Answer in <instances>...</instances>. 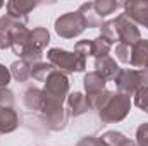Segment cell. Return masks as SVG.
<instances>
[{"label":"cell","mask_w":148,"mask_h":146,"mask_svg":"<svg viewBox=\"0 0 148 146\" xmlns=\"http://www.w3.org/2000/svg\"><path fill=\"white\" fill-rule=\"evenodd\" d=\"M134 105L141 110V112L148 113V88L140 89V91L134 95Z\"/></svg>","instance_id":"4316f807"},{"label":"cell","mask_w":148,"mask_h":146,"mask_svg":"<svg viewBox=\"0 0 148 146\" xmlns=\"http://www.w3.org/2000/svg\"><path fill=\"white\" fill-rule=\"evenodd\" d=\"M31 36V29L26 28V24H19L10 31V50L21 59V55L26 52L28 43Z\"/></svg>","instance_id":"30bf717a"},{"label":"cell","mask_w":148,"mask_h":146,"mask_svg":"<svg viewBox=\"0 0 148 146\" xmlns=\"http://www.w3.org/2000/svg\"><path fill=\"white\" fill-rule=\"evenodd\" d=\"M14 93L9 88H0V107H14Z\"/></svg>","instance_id":"f1b7e54d"},{"label":"cell","mask_w":148,"mask_h":146,"mask_svg":"<svg viewBox=\"0 0 148 146\" xmlns=\"http://www.w3.org/2000/svg\"><path fill=\"white\" fill-rule=\"evenodd\" d=\"M67 107H69V117H79L83 113H86L88 110H91L88 96L81 91H73L67 96Z\"/></svg>","instance_id":"5bb4252c"},{"label":"cell","mask_w":148,"mask_h":146,"mask_svg":"<svg viewBox=\"0 0 148 146\" xmlns=\"http://www.w3.org/2000/svg\"><path fill=\"white\" fill-rule=\"evenodd\" d=\"M115 59L119 62H122V64H129V60H131V46L117 43L115 45Z\"/></svg>","instance_id":"484cf974"},{"label":"cell","mask_w":148,"mask_h":146,"mask_svg":"<svg viewBox=\"0 0 148 146\" xmlns=\"http://www.w3.org/2000/svg\"><path fill=\"white\" fill-rule=\"evenodd\" d=\"M124 16L129 17L136 26L148 29V2H124Z\"/></svg>","instance_id":"ba28073f"},{"label":"cell","mask_w":148,"mask_h":146,"mask_svg":"<svg viewBox=\"0 0 148 146\" xmlns=\"http://www.w3.org/2000/svg\"><path fill=\"white\" fill-rule=\"evenodd\" d=\"M40 115H41V120L47 126V129L53 131V132L64 131L66 126H67V122H69V112L64 107L43 105L41 110H40Z\"/></svg>","instance_id":"8992f818"},{"label":"cell","mask_w":148,"mask_h":146,"mask_svg":"<svg viewBox=\"0 0 148 146\" xmlns=\"http://www.w3.org/2000/svg\"><path fill=\"white\" fill-rule=\"evenodd\" d=\"M115 26H117V35H119V43L133 46L141 40V31L140 28L124 14H119L115 19Z\"/></svg>","instance_id":"52a82bcc"},{"label":"cell","mask_w":148,"mask_h":146,"mask_svg":"<svg viewBox=\"0 0 148 146\" xmlns=\"http://www.w3.org/2000/svg\"><path fill=\"white\" fill-rule=\"evenodd\" d=\"M19 127V113L14 107H0V134H10Z\"/></svg>","instance_id":"4fadbf2b"},{"label":"cell","mask_w":148,"mask_h":146,"mask_svg":"<svg viewBox=\"0 0 148 146\" xmlns=\"http://www.w3.org/2000/svg\"><path fill=\"white\" fill-rule=\"evenodd\" d=\"M74 52L84 59L93 57V40H81L74 45Z\"/></svg>","instance_id":"d4e9b609"},{"label":"cell","mask_w":148,"mask_h":146,"mask_svg":"<svg viewBox=\"0 0 148 146\" xmlns=\"http://www.w3.org/2000/svg\"><path fill=\"white\" fill-rule=\"evenodd\" d=\"M100 36L107 38L112 45L117 41L119 43V35H117V26H115V21L110 19V21H103L102 26H100Z\"/></svg>","instance_id":"cb8c5ba5"},{"label":"cell","mask_w":148,"mask_h":146,"mask_svg":"<svg viewBox=\"0 0 148 146\" xmlns=\"http://www.w3.org/2000/svg\"><path fill=\"white\" fill-rule=\"evenodd\" d=\"M129 64L140 71H148V40L141 38L136 45L131 46Z\"/></svg>","instance_id":"8fae6325"},{"label":"cell","mask_w":148,"mask_h":146,"mask_svg":"<svg viewBox=\"0 0 148 146\" xmlns=\"http://www.w3.org/2000/svg\"><path fill=\"white\" fill-rule=\"evenodd\" d=\"M55 71V67L50 64V62H38L35 64L33 67H31V77L33 79H36V81H43L45 83V79L50 76V74Z\"/></svg>","instance_id":"7402d4cb"},{"label":"cell","mask_w":148,"mask_h":146,"mask_svg":"<svg viewBox=\"0 0 148 146\" xmlns=\"http://www.w3.org/2000/svg\"><path fill=\"white\" fill-rule=\"evenodd\" d=\"M136 145L148 146V122H143L136 127Z\"/></svg>","instance_id":"83f0119b"},{"label":"cell","mask_w":148,"mask_h":146,"mask_svg":"<svg viewBox=\"0 0 148 146\" xmlns=\"http://www.w3.org/2000/svg\"><path fill=\"white\" fill-rule=\"evenodd\" d=\"M74 146H100V139L95 138V136H84V138H81Z\"/></svg>","instance_id":"4dcf8cb0"},{"label":"cell","mask_w":148,"mask_h":146,"mask_svg":"<svg viewBox=\"0 0 148 146\" xmlns=\"http://www.w3.org/2000/svg\"><path fill=\"white\" fill-rule=\"evenodd\" d=\"M119 7H122V3L115 2V0H97V2H93V9H95L98 19H102V21L105 17H109L110 14H114Z\"/></svg>","instance_id":"ffe728a7"},{"label":"cell","mask_w":148,"mask_h":146,"mask_svg":"<svg viewBox=\"0 0 148 146\" xmlns=\"http://www.w3.org/2000/svg\"><path fill=\"white\" fill-rule=\"evenodd\" d=\"M53 28H55V33L60 38L71 40V38L83 35L88 26H86V21H84L83 14L79 10H76V12H66L60 17H57Z\"/></svg>","instance_id":"5b68a950"},{"label":"cell","mask_w":148,"mask_h":146,"mask_svg":"<svg viewBox=\"0 0 148 146\" xmlns=\"http://www.w3.org/2000/svg\"><path fill=\"white\" fill-rule=\"evenodd\" d=\"M19 24H23V23L16 21L14 17H10L7 14L0 17V50L10 48V31Z\"/></svg>","instance_id":"e0dca14e"},{"label":"cell","mask_w":148,"mask_h":146,"mask_svg":"<svg viewBox=\"0 0 148 146\" xmlns=\"http://www.w3.org/2000/svg\"><path fill=\"white\" fill-rule=\"evenodd\" d=\"M83 84H84V91H86V96H88V102H90L91 98H95L97 95H100V93L105 89L107 81H105L98 72L91 71V72L84 74V77H83Z\"/></svg>","instance_id":"7c38bea8"},{"label":"cell","mask_w":148,"mask_h":146,"mask_svg":"<svg viewBox=\"0 0 148 146\" xmlns=\"http://www.w3.org/2000/svg\"><path fill=\"white\" fill-rule=\"evenodd\" d=\"M77 10L83 14V17H84V21H86L88 29H91V28H100V26H102V23H103V21H102V19H98L97 12H95V9H93V2H84V3H81Z\"/></svg>","instance_id":"44dd1931"},{"label":"cell","mask_w":148,"mask_h":146,"mask_svg":"<svg viewBox=\"0 0 148 146\" xmlns=\"http://www.w3.org/2000/svg\"><path fill=\"white\" fill-rule=\"evenodd\" d=\"M31 67L26 60L19 59L16 62H12V65L9 67L10 69V76L17 81V83H26L28 79H31Z\"/></svg>","instance_id":"d6986e66"},{"label":"cell","mask_w":148,"mask_h":146,"mask_svg":"<svg viewBox=\"0 0 148 146\" xmlns=\"http://www.w3.org/2000/svg\"><path fill=\"white\" fill-rule=\"evenodd\" d=\"M47 60L60 72L73 74L83 72L86 69V59L76 52H67L64 48H50L47 52Z\"/></svg>","instance_id":"3957f363"},{"label":"cell","mask_w":148,"mask_h":146,"mask_svg":"<svg viewBox=\"0 0 148 146\" xmlns=\"http://www.w3.org/2000/svg\"><path fill=\"white\" fill-rule=\"evenodd\" d=\"M2 7H3V2H2V0H0V9H2Z\"/></svg>","instance_id":"1f68e13d"},{"label":"cell","mask_w":148,"mask_h":146,"mask_svg":"<svg viewBox=\"0 0 148 146\" xmlns=\"http://www.w3.org/2000/svg\"><path fill=\"white\" fill-rule=\"evenodd\" d=\"M119 71H121L119 64L112 59L110 55L95 59V72H98L105 81H114Z\"/></svg>","instance_id":"9a60e30c"},{"label":"cell","mask_w":148,"mask_h":146,"mask_svg":"<svg viewBox=\"0 0 148 146\" xmlns=\"http://www.w3.org/2000/svg\"><path fill=\"white\" fill-rule=\"evenodd\" d=\"M112 50V43L103 36H98L93 40V57L100 59V57H107Z\"/></svg>","instance_id":"603a6c76"},{"label":"cell","mask_w":148,"mask_h":146,"mask_svg":"<svg viewBox=\"0 0 148 146\" xmlns=\"http://www.w3.org/2000/svg\"><path fill=\"white\" fill-rule=\"evenodd\" d=\"M117 93L134 96L140 89L148 88V71H140V69H121L115 79Z\"/></svg>","instance_id":"277c9868"},{"label":"cell","mask_w":148,"mask_h":146,"mask_svg":"<svg viewBox=\"0 0 148 146\" xmlns=\"http://www.w3.org/2000/svg\"><path fill=\"white\" fill-rule=\"evenodd\" d=\"M10 79H12V76H10V69L0 64V88H7L9 83H10Z\"/></svg>","instance_id":"f546056e"},{"label":"cell","mask_w":148,"mask_h":146,"mask_svg":"<svg viewBox=\"0 0 148 146\" xmlns=\"http://www.w3.org/2000/svg\"><path fill=\"white\" fill-rule=\"evenodd\" d=\"M23 103L31 112H40L43 105V89H40L36 86H28L23 91Z\"/></svg>","instance_id":"2e32d148"},{"label":"cell","mask_w":148,"mask_h":146,"mask_svg":"<svg viewBox=\"0 0 148 146\" xmlns=\"http://www.w3.org/2000/svg\"><path fill=\"white\" fill-rule=\"evenodd\" d=\"M69 93L71 91H69V77H67V74L55 69L45 79V84H43V105L62 107V103L67 100Z\"/></svg>","instance_id":"6da1fadb"},{"label":"cell","mask_w":148,"mask_h":146,"mask_svg":"<svg viewBox=\"0 0 148 146\" xmlns=\"http://www.w3.org/2000/svg\"><path fill=\"white\" fill-rule=\"evenodd\" d=\"M7 16L14 17L16 21L28 24V14L38 7V2H26V0H10L7 2Z\"/></svg>","instance_id":"9c48e42d"},{"label":"cell","mask_w":148,"mask_h":146,"mask_svg":"<svg viewBox=\"0 0 148 146\" xmlns=\"http://www.w3.org/2000/svg\"><path fill=\"white\" fill-rule=\"evenodd\" d=\"M98 139H100L102 145H105V146H138L136 141L126 138V136H124L122 132H119V131H107V132H103Z\"/></svg>","instance_id":"ac0fdd59"},{"label":"cell","mask_w":148,"mask_h":146,"mask_svg":"<svg viewBox=\"0 0 148 146\" xmlns=\"http://www.w3.org/2000/svg\"><path fill=\"white\" fill-rule=\"evenodd\" d=\"M131 96L122 95V93H112V96L107 100V103L98 110V117L103 124H117L121 120H124L129 112H131Z\"/></svg>","instance_id":"7a4b0ae2"}]
</instances>
